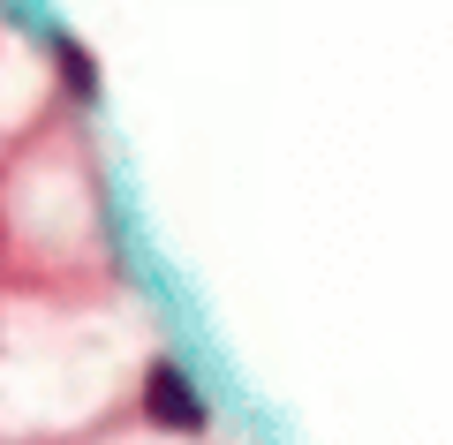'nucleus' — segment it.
Wrapping results in <instances>:
<instances>
[{
    "label": "nucleus",
    "instance_id": "f257e3e1",
    "mask_svg": "<svg viewBox=\"0 0 453 445\" xmlns=\"http://www.w3.org/2000/svg\"><path fill=\"white\" fill-rule=\"evenodd\" d=\"M144 415L159 430H181V438H189V430H204V393L189 385L181 363H151L144 370Z\"/></svg>",
    "mask_w": 453,
    "mask_h": 445
}]
</instances>
